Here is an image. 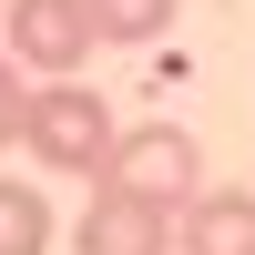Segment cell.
<instances>
[{
	"mask_svg": "<svg viewBox=\"0 0 255 255\" xmlns=\"http://www.w3.org/2000/svg\"><path fill=\"white\" fill-rule=\"evenodd\" d=\"M113 143H123V123H113V102H102L92 82H31V92H20V153L31 163L102 184L113 174Z\"/></svg>",
	"mask_w": 255,
	"mask_h": 255,
	"instance_id": "1",
	"label": "cell"
},
{
	"mask_svg": "<svg viewBox=\"0 0 255 255\" xmlns=\"http://www.w3.org/2000/svg\"><path fill=\"white\" fill-rule=\"evenodd\" d=\"M72 255H174V204L123 184V174H102L82 225H72Z\"/></svg>",
	"mask_w": 255,
	"mask_h": 255,
	"instance_id": "2",
	"label": "cell"
},
{
	"mask_svg": "<svg viewBox=\"0 0 255 255\" xmlns=\"http://www.w3.org/2000/svg\"><path fill=\"white\" fill-rule=\"evenodd\" d=\"M0 31H10V61L41 82H72L82 61H92V20H82V0H0Z\"/></svg>",
	"mask_w": 255,
	"mask_h": 255,
	"instance_id": "3",
	"label": "cell"
},
{
	"mask_svg": "<svg viewBox=\"0 0 255 255\" xmlns=\"http://www.w3.org/2000/svg\"><path fill=\"white\" fill-rule=\"evenodd\" d=\"M113 174L143 184V194H163V204L204 194V153H194L184 123H143V133H123V143H113Z\"/></svg>",
	"mask_w": 255,
	"mask_h": 255,
	"instance_id": "4",
	"label": "cell"
},
{
	"mask_svg": "<svg viewBox=\"0 0 255 255\" xmlns=\"http://www.w3.org/2000/svg\"><path fill=\"white\" fill-rule=\"evenodd\" d=\"M174 255H255V194L245 184L184 194L174 204Z\"/></svg>",
	"mask_w": 255,
	"mask_h": 255,
	"instance_id": "5",
	"label": "cell"
},
{
	"mask_svg": "<svg viewBox=\"0 0 255 255\" xmlns=\"http://www.w3.org/2000/svg\"><path fill=\"white\" fill-rule=\"evenodd\" d=\"M92 41H163L174 31V0H82Z\"/></svg>",
	"mask_w": 255,
	"mask_h": 255,
	"instance_id": "6",
	"label": "cell"
},
{
	"mask_svg": "<svg viewBox=\"0 0 255 255\" xmlns=\"http://www.w3.org/2000/svg\"><path fill=\"white\" fill-rule=\"evenodd\" d=\"M41 245H51V204L0 174V255H41Z\"/></svg>",
	"mask_w": 255,
	"mask_h": 255,
	"instance_id": "7",
	"label": "cell"
},
{
	"mask_svg": "<svg viewBox=\"0 0 255 255\" xmlns=\"http://www.w3.org/2000/svg\"><path fill=\"white\" fill-rule=\"evenodd\" d=\"M20 92H31V82H20V61L0 51V153H10V143H20Z\"/></svg>",
	"mask_w": 255,
	"mask_h": 255,
	"instance_id": "8",
	"label": "cell"
}]
</instances>
